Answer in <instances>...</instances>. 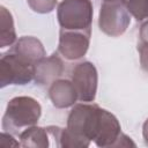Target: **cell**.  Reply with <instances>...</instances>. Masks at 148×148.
Wrapping results in <instances>:
<instances>
[{
	"label": "cell",
	"mask_w": 148,
	"mask_h": 148,
	"mask_svg": "<svg viewBox=\"0 0 148 148\" xmlns=\"http://www.w3.org/2000/svg\"><path fill=\"white\" fill-rule=\"evenodd\" d=\"M0 146L1 147H20L21 143L14 139L13 134L2 131L0 136Z\"/></svg>",
	"instance_id": "16"
},
{
	"label": "cell",
	"mask_w": 148,
	"mask_h": 148,
	"mask_svg": "<svg viewBox=\"0 0 148 148\" xmlns=\"http://www.w3.org/2000/svg\"><path fill=\"white\" fill-rule=\"evenodd\" d=\"M21 147H32V148H47L50 147L51 135L47 127L31 126L25 128L18 134Z\"/></svg>",
	"instance_id": "11"
},
{
	"label": "cell",
	"mask_w": 148,
	"mask_h": 148,
	"mask_svg": "<svg viewBox=\"0 0 148 148\" xmlns=\"http://www.w3.org/2000/svg\"><path fill=\"white\" fill-rule=\"evenodd\" d=\"M91 31L60 29L58 53L67 60H77L86 56L90 45Z\"/></svg>",
	"instance_id": "7"
},
{
	"label": "cell",
	"mask_w": 148,
	"mask_h": 148,
	"mask_svg": "<svg viewBox=\"0 0 148 148\" xmlns=\"http://www.w3.org/2000/svg\"><path fill=\"white\" fill-rule=\"evenodd\" d=\"M27 2L35 13L47 14L56 8L58 0H27Z\"/></svg>",
	"instance_id": "14"
},
{
	"label": "cell",
	"mask_w": 148,
	"mask_h": 148,
	"mask_svg": "<svg viewBox=\"0 0 148 148\" xmlns=\"http://www.w3.org/2000/svg\"><path fill=\"white\" fill-rule=\"evenodd\" d=\"M42 114V106L31 96L13 97L6 106L1 127L3 132L20 134L28 127L37 124Z\"/></svg>",
	"instance_id": "2"
},
{
	"label": "cell",
	"mask_w": 148,
	"mask_h": 148,
	"mask_svg": "<svg viewBox=\"0 0 148 148\" xmlns=\"http://www.w3.org/2000/svg\"><path fill=\"white\" fill-rule=\"evenodd\" d=\"M56 146L61 148H86L94 141L97 147H117L121 126L110 111L91 103L74 104L65 128L47 126Z\"/></svg>",
	"instance_id": "1"
},
{
	"label": "cell",
	"mask_w": 148,
	"mask_h": 148,
	"mask_svg": "<svg viewBox=\"0 0 148 148\" xmlns=\"http://www.w3.org/2000/svg\"><path fill=\"white\" fill-rule=\"evenodd\" d=\"M103 1H116V0H103Z\"/></svg>",
	"instance_id": "19"
},
{
	"label": "cell",
	"mask_w": 148,
	"mask_h": 148,
	"mask_svg": "<svg viewBox=\"0 0 148 148\" xmlns=\"http://www.w3.org/2000/svg\"><path fill=\"white\" fill-rule=\"evenodd\" d=\"M142 136H143V140H145L146 145H148V119L143 123V126H142Z\"/></svg>",
	"instance_id": "18"
},
{
	"label": "cell",
	"mask_w": 148,
	"mask_h": 148,
	"mask_svg": "<svg viewBox=\"0 0 148 148\" xmlns=\"http://www.w3.org/2000/svg\"><path fill=\"white\" fill-rule=\"evenodd\" d=\"M0 47L12 46L17 40L12 13L5 7H0Z\"/></svg>",
	"instance_id": "12"
},
{
	"label": "cell",
	"mask_w": 148,
	"mask_h": 148,
	"mask_svg": "<svg viewBox=\"0 0 148 148\" xmlns=\"http://www.w3.org/2000/svg\"><path fill=\"white\" fill-rule=\"evenodd\" d=\"M64 72V62L59 58L58 53H53L50 57H44L35 65V81L40 84H51Z\"/></svg>",
	"instance_id": "9"
},
{
	"label": "cell",
	"mask_w": 148,
	"mask_h": 148,
	"mask_svg": "<svg viewBox=\"0 0 148 148\" xmlns=\"http://www.w3.org/2000/svg\"><path fill=\"white\" fill-rule=\"evenodd\" d=\"M12 51L16 52L17 54L22 56L23 58L28 59L35 65L40 59L46 57V52L42 42L38 38L32 36H23L18 38L15 42Z\"/></svg>",
	"instance_id": "10"
},
{
	"label": "cell",
	"mask_w": 148,
	"mask_h": 148,
	"mask_svg": "<svg viewBox=\"0 0 148 148\" xmlns=\"http://www.w3.org/2000/svg\"><path fill=\"white\" fill-rule=\"evenodd\" d=\"M130 23L131 14L123 0L103 1L98 14V28L103 34L110 37H118L127 30Z\"/></svg>",
	"instance_id": "5"
},
{
	"label": "cell",
	"mask_w": 148,
	"mask_h": 148,
	"mask_svg": "<svg viewBox=\"0 0 148 148\" xmlns=\"http://www.w3.org/2000/svg\"><path fill=\"white\" fill-rule=\"evenodd\" d=\"M94 8L91 0H62L57 8L60 29L91 31Z\"/></svg>",
	"instance_id": "3"
},
{
	"label": "cell",
	"mask_w": 148,
	"mask_h": 148,
	"mask_svg": "<svg viewBox=\"0 0 148 148\" xmlns=\"http://www.w3.org/2000/svg\"><path fill=\"white\" fill-rule=\"evenodd\" d=\"M49 97L53 106L58 109L71 108L79 101L72 80L67 79H57L53 81L49 87Z\"/></svg>",
	"instance_id": "8"
},
{
	"label": "cell",
	"mask_w": 148,
	"mask_h": 148,
	"mask_svg": "<svg viewBox=\"0 0 148 148\" xmlns=\"http://www.w3.org/2000/svg\"><path fill=\"white\" fill-rule=\"evenodd\" d=\"M138 51L140 56V65L143 71L148 72V39H140Z\"/></svg>",
	"instance_id": "15"
},
{
	"label": "cell",
	"mask_w": 148,
	"mask_h": 148,
	"mask_svg": "<svg viewBox=\"0 0 148 148\" xmlns=\"http://www.w3.org/2000/svg\"><path fill=\"white\" fill-rule=\"evenodd\" d=\"M35 80V64L10 51L0 59V87L24 86Z\"/></svg>",
	"instance_id": "4"
},
{
	"label": "cell",
	"mask_w": 148,
	"mask_h": 148,
	"mask_svg": "<svg viewBox=\"0 0 148 148\" xmlns=\"http://www.w3.org/2000/svg\"><path fill=\"white\" fill-rule=\"evenodd\" d=\"M139 36H140V39H148V21L141 25Z\"/></svg>",
	"instance_id": "17"
},
{
	"label": "cell",
	"mask_w": 148,
	"mask_h": 148,
	"mask_svg": "<svg viewBox=\"0 0 148 148\" xmlns=\"http://www.w3.org/2000/svg\"><path fill=\"white\" fill-rule=\"evenodd\" d=\"M123 2L138 22L148 20V0H123Z\"/></svg>",
	"instance_id": "13"
},
{
	"label": "cell",
	"mask_w": 148,
	"mask_h": 148,
	"mask_svg": "<svg viewBox=\"0 0 148 148\" xmlns=\"http://www.w3.org/2000/svg\"><path fill=\"white\" fill-rule=\"evenodd\" d=\"M72 82L77 94V98L83 103H91L96 98L98 73L90 61H82L75 65L72 71Z\"/></svg>",
	"instance_id": "6"
}]
</instances>
